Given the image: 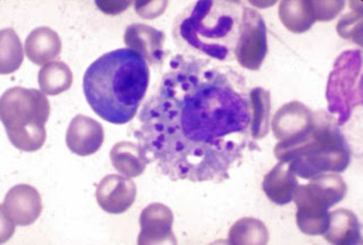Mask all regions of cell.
Listing matches in <instances>:
<instances>
[{
  "label": "cell",
  "instance_id": "obj_13",
  "mask_svg": "<svg viewBox=\"0 0 363 245\" xmlns=\"http://www.w3.org/2000/svg\"><path fill=\"white\" fill-rule=\"evenodd\" d=\"M105 140V132L99 122L85 115L72 120L66 133V144L73 154L86 157L96 154Z\"/></svg>",
  "mask_w": 363,
  "mask_h": 245
},
{
  "label": "cell",
  "instance_id": "obj_27",
  "mask_svg": "<svg viewBox=\"0 0 363 245\" xmlns=\"http://www.w3.org/2000/svg\"><path fill=\"white\" fill-rule=\"evenodd\" d=\"M96 6L107 15H117L128 8L130 1H96Z\"/></svg>",
  "mask_w": 363,
  "mask_h": 245
},
{
  "label": "cell",
  "instance_id": "obj_14",
  "mask_svg": "<svg viewBox=\"0 0 363 245\" xmlns=\"http://www.w3.org/2000/svg\"><path fill=\"white\" fill-rule=\"evenodd\" d=\"M126 47L141 55L147 65H159L164 59V33L145 24H130L125 31Z\"/></svg>",
  "mask_w": 363,
  "mask_h": 245
},
{
  "label": "cell",
  "instance_id": "obj_15",
  "mask_svg": "<svg viewBox=\"0 0 363 245\" xmlns=\"http://www.w3.org/2000/svg\"><path fill=\"white\" fill-rule=\"evenodd\" d=\"M298 186V180L289 164L279 160V163L264 176L262 190L272 203L285 205L292 201Z\"/></svg>",
  "mask_w": 363,
  "mask_h": 245
},
{
  "label": "cell",
  "instance_id": "obj_16",
  "mask_svg": "<svg viewBox=\"0 0 363 245\" xmlns=\"http://www.w3.org/2000/svg\"><path fill=\"white\" fill-rule=\"evenodd\" d=\"M62 52L60 35L48 26H40L28 35L26 40V54L35 65L45 66L56 59Z\"/></svg>",
  "mask_w": 363,
  "mask_h": 245
},
{
  "label": "cell",
  "instance_id": "obj_6",
  "mask_svg": "<svg viewBox=\"0 0 363 245\" xmlns=\"http://www.w3.org/2000/svg\"><path fill=\"white\" fill-rule=\"evenodd\" d=\"M362 52L349 50L340 55L327 83L329 114H338V126L345 124L352 111L362 105Z\"/></svg>",
  "mask_w": 363,
  "mask_h": 245
},
{
  "label": "cell",
  "instance_id": "obj_20",
  "mask_svg": "<svg viewBox=\"0 0 363 245\" xmlns=\"http://www.w3.org/2000/svg\"><path fill=\"white\" fill-rule=\"evenodd\" d=\"M39 86L45 96H58L71 89L73 73L64 62H51L39 72Z\"/></svg>",
  "mask_w": 363,
  "mask_h": 245
},
{
  "label": "cell",
  "instance_id": "obj_26",
  "mask_svg": "<svg viewBox=\"0 0 363 245\" xmlns=\"http://www.w3.org/2000/svg\"><path fill=\"white\" fill-rule=\"evenodd\" d=\"M167 5V1H136L135 12L140 18L153 20L164 14Z\"/></svg>",
  "mask_w": 363,
  "mask_h": 245
},
{
  "label": "cell",
  "instance_id": "obj_3",
  "mask_svg": "<svg viewBox=\"0 0 363 245\" xmlns=\"http://www.w3.org/2000/svg\"><path fill=\"white\" fill-rule=\"evenodd\" d=\"M245 7L232 0H199L176 18L173 35L184 54L228 63L235 60Z\"/></svg>",
  "mask_w": 363,
  "mask_h": 245
},
{
  "label": "cell",
  "instance_id": "obj_17",
  "mask_svg": "<svg viewBox=\"0 0 363 245\" xmlns=\"http://www.w3.org/2000/svg\"><path fill=\"white\" fill-rule=\"evenodd\" d=\"M330 244L354 245L361 243V226L357 215L340 208L329 214V226L323 234Z\"/></svg>",
  "mask_w": 363,
  "mask_h": 245
},
{
  "label": "cell",
  "instance_id": "obj_12",
  "mask_svg": "<svg viewBox=\"0 0 363 245\" xmlns=\"http://www.w3.org/2000/svg\"><path fill=\"white\" fill-rule=\"evenodd\" d=\"M136 193L135 183L130 177L107 175L96 186V203L108 214H124L135 201Z\"/></svg>",
  "mask_w": 363,
  "mask_h": 245
},
{
  "label": "cell",
  "instance_id": "obj_19",
  "mask_svg": "<svg viewBox=\"0 0 363 245\" xmlns=\"http://www.w3.org/2000/svg\"><path fill=\"white\" fill-rule=\"evenodd\" d=\"M249 97L251 107V137L255 141H259L266 137L269 132L272 109L270 92L258 86L250 90Z\"/></svg>",
  "mask_w": 363,
  "mask_h": 245
},
{
  "label": "cell",
  "instance_id": "obj_23",
  "mask_svg": "<svg viewBox=\"0 0 363 245\" xmlns=\"http://www.w3.org/2000/svg\"><path fill=\"white\" fill-rule=\"evenodd\" d=\"M281 23L293 33H304L311 29L315 21L310 15L306 1L285 0L279 5Z\"/></svg>",
  "mask_w": 363,
  "mask_h": 245
},
{
  "label": "cell",
  "instance_id": "obj_5",
  "mask_svg": "<svg viewBox=\"0 0 363 245\" xmlns=\"http://www.w3.org/2000/svg\"><path fill=\"white\" fill-rule=\"evenodd\" d=\"M49 115L48 98L37 89L14 86L0 99V118L6 133L11 144L21 152H34L43 148Z\"/></svg>",
  "mask_w": 363,
  "mask_h": 245
},
{
  "label": "cell",
  "instance_id": "obj_18",
  "mask_svg": "<svg viewBox=\"0 0 363 245\" xmlns=\"http://www.w3.org/2000/svg\"><path fill=\"white\" fill-rule=\"evenodd\" d=\"M111 164L119 174L125 177H138L145 173L147 160L140 144L122 141L113 147Z\"/></svg>",
  "mask_w": 363,
  "mask_h": 245
},
{
  "label": "cell",
  "instance_id": "obj_9",
  "mask_svg": "<svg viewBox=\"0 0 363 245\" xmlns=\"http://www.w3.org/2000/svg\"><path fill=\"white\" fill-rule=\"evenodd\" d=\"M174 215L162 203L147 205L140 215L139 245L177 244L173 232Z\"/></svg>",
  "mask_w": 363,
  "mask_h": 245
},
{
  "label": "cell",
  "instance_id": "obj_2",
  "mask_svg": "<svg viewBox=\"0 0 363 245\" xmlns=\"http://www.w3.org/2000/svg\"><path fill=\"white\" fill-rule=\"evenodd\" d=\"M150 69L145 58L128 48L102 55L83 77L85 99L92 110L115 125L135 117L147 94Z\"/></svg>",
  "mask_w": 363,
  "mask_h": 245
},
{
  "label": "cell",
  "instance_id": "obj_11",
  "mask_svg": "<svg viewBox=\"0 0 363 245\" xmlns=\"http://www.w3.org/2000/svg\"><path fill=\"white\" fill-rule=\"evenodd\" d=\"M315 122V113L298 101L284 105L272 118V132L279 142L306 137Z\"/></svg>",
  "mask_w": 363,
  "mask_h": 245
},
{
  "label": "cell",
  "instance_id": "obj_10",
  "mask_svg": "<svg viewBox=\"0 0 363 245\" xmlns=\"http://www.w3.org/2000/svg\"><path fill=\"white\" fill-rule=\"evenodd\" d=\"M1 214L15 225L30 226L39 220L43 212V200L39 191L28 184H18L7 192Z\"/></svg>",
  "mask_w": 363,
  "mask_h": 245
},
{
  "label": "cell",
  "instance_id": "obj_22",
  "mask_svg": "<svg viewBox=\"0 0 363 245\" xmlns=\"http://www.w3.org/2000/svg\"><path fill=\"white\" fill-rule=\"evenodd\" d=\"M24 59L22 43L13 29L0 32V74H11L20 69Z\"/></svg>",
  "mask_w": 363,
  "mask_h": 245
},
{
  "label": "cell",
  "instance_id": "obj_1",
  "mask_svg": "<svg viewBox=\"0 0 363 245\" xmlns=\"http://www.w3.org/2000/svg\"><path fill=\"white\" fill-rule=\"evenodd\" d=\"M249 94L245 77L230 66L174 56L134 132L147 164L175 182L230 180L247 152L260 150L251 137Z\"/></svg>",
  "mask_w": 363,
  "mask_h": 245
},
{
  "label": "cell",
  "instance_id": "obj_4",
  "mask_svg": "<svg viewBox=\"0 0 363 245\" xmlns=\"http://www.w3.org/2000/svg\"><path fill=\"white\" fill-rule=\"evenodd\" d=\"M275 156L287 161L295 176L303 180L326 173H343L351 161V150L337 122L323 110L315 113L313 127L306 137L278 143Z\"/></svg>",
  "mask_w": 363,
  "mask_h": 245
},
{
  "label": "cell",
  "instance_id": "obj_24",
  "mask_svg": "<svg viewBox=\"0 0 363 245\" xmlns=\"http://www.w3.org/2000/svg\"><path fill=\"white\" fill-rule=\"evenodd\" d=\"M338 35L361 45L362 40V11L351 12L340 18L337 25Z\"/></svg>",
  "mask_w": 363,
  "mask_h": 245
},
{
  "label": "cell",
  "instance_id": "obj_7",
  "mask_svg": "<svg viewBox=\"0 0 363 245\" xmlns=\"http://www.w3.org/2000/svg\"><path fill=\"white\" fill-rule=\"evenodd\" d=\"M347 192L345 181L335 174H321L310 180L309 184L298 186L293 200L296 214L306 217H323L328 209L340 203Z\"/></svg>",
  "mask_w": 363,
  "mask_h": 245
},
{
  "label": "cell",
  "instance_id": "obj_25",
  "mask_svg": "<svg viewBox=\"0 0 363 245\" xmlns=\"http://www.w3.org/2000/svg\"><path fill=\"white\" fill-rule=\"evenodd\" d=\"M306 4L315 22L334 20L345 6L344 1H306Z\"/></svg>",
  "mask_w": 363,
  "mask_h": 245
},
{
  "label": "cell",
  "instance_id": "obj_21",
  "mask_svg": "<svg viewBox=\"0 0 363 245\" xmlns=\"http://www.w3.org/2000/svg\"><path fill=\"white\" fill-rule=\"evenodd\" d=\"M269 241V233L261 220L244 217L230 227L228 243L233 245H264Z\"/></svg>",
  "mask_w": 363,
  "mask_h": 245
},
{
  "label": "cell",
  "instance_id": "obj_8",
  "mask_svg": "<svg viewBox=\"0 0 363 245\" xmlns=\"http://www.w3.org/2000/svg\"><path fill=\"white\" fill-rule=\"evenodd\" d=\"M268 52L266 23L257 9L245 7L242 14L235 59L244 69L258 71Z\"/></svg>",
  "mask_w": 363,
  "mask_h": 245
}]
</instances>
